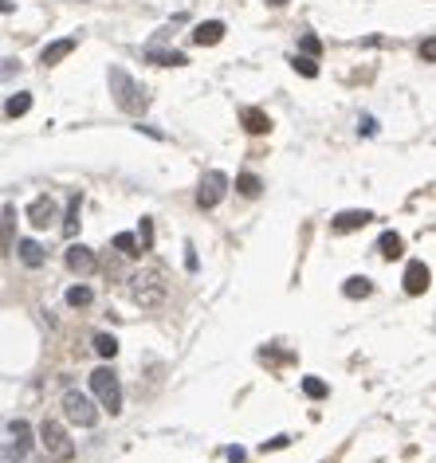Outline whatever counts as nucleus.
<instances>
[{
    "mask_svg": "<svg viewBox=\"0 0 436 463\" xmlns=\"http://www.w3.org/2000/svg\"><path fill=\"white\" fill-rule=\"evenodd\" d=\"M75 43H79L75 36H67V40H55V43H48V48L40 51V63H43V67H55L60 60H67L71 51H75Z\"/></svg>",
    "mask_w": 436,
    "mask_h": 463,
    "instance_id": "obj_12",
    "label": "nucleus"
},
{
    "mask_svg": "<svg viewBox=\"0 0 436 463\" xmlns=\"http://www.w3.org/2000/svg\"><path fill=\"white\" fill-rule=\"evenodd\" d=\"M79 208H83V197L79 193H71L67 197V216H63V236H75V232H79Z\"/></svg>",
    "mask_w": 436,
    "mask_h": 463,
    "instance_id": "obj_17",
    "label": "nucleus"
},
{
    "mask_svg": "<svg viewBox=\"0 0 436 463\" xmlns=\"http://www.w3.org/2000/svg\"><path fill=\"white\" fill-rule=\"evenodd\" d=\"M110 95H114V106L118 110H126V114H134V118H142L146 114V106H149V95H146V87H142L138 79H130L122 67H110Z\"/></svg>",
    "mask_w": 436,
    "mask_h": 463,
    "instance_id": "obj_2",
    "label": "nucleus"
},
{
    "mask_svg": "<svg viewBox=\"0 0 436 463\" xmlns=\"http://www.w3.org/2000/svg\"><path fill=\"white\" fill-rule=\"evenodd\" d=\"M275 448H287V436H275V440H264V452H275Z\"/></svg>",
    "mask_w": 436,
    "mask_h": 463,
    "instance_id": "obj_32",
    "label": "nucleus"
},
{
    "mask_svg": "<svg viewBox=\"0 0 436 463\" xmlns=\"http://www.w3.org/2000/svg\"><path fill=\"white\" fill-rule=\"evenodd\" d=\"M138 240H142V247H146V251L154 247V220H149V216H142V224H138Z\"/></svg>",
    "mask_w": 436,
    "mask_h": 463,
    "instance_id": "obj_28",
    "label": "nucleus"
},
{
    "mask_svg": "<svg viewBox=\"0 0 436 463\" xmlns=\"http://www.w3.org/2000/svg\"><path fill=\"white\" fill-rule=\"evenodd\" d=\"M369 220H374L369 208H346V212H338V216L330 220V228H334V232H357V228H366Z\"/></svg>",
    "mask_w": 436,
    "mask_h": 463,
    "instance_id": "obj_11",
    "label": "nucleus"
},
{
    "mask_svg": "<svg viewBox=\"0 0 436 463\" xmlns=\"http://www.w3.org/2000/svg\"><path fill=\"white\" fill-rule=\"evenodd\" d=\"M40 448L48 452V459H55V463H67V459H75V443H71V436L63 432V424H55V420H43L40 424Z\"/></svg>",
    "mask_w": 436,
    "mask_h": 463,
    "instance_id": "obj_4",
    "label": "nucleus"
},
{
    "mask_svg": "<svg viewBox=\"0 0 436 463\" xmlns=\"http://www.w3.org/2000/svg\"><path fill=\"white\" fill-rule=\"evenodd\" d=\"M303 393H307L311 401H322L330 389H327V381H322V377H303Z\"/></svg>",
    "mask_w": 436,
    "mask_h": 463,
    "instance_id": "obj_25",
    "label": "nucleus"
},
{
    "mask_svg": "<svg viewBox=\"0 0 436 463\" xmlns=\"http://www.w3.org/2000/svg\"><path fill=\"white\" fill-rule=\"evenodd\" d=\"M12 232H16V208L12 205H4V256H12Z\"/></svg>",
    "mask_w": 436,
    "mask_h": 463,
    "instance_id": "obj_23",
    "label": "nucleus"
},
{
    "mask_svg": "<svg viewBox=\"0 0 436 463\" xmlns=\"http://www.w3.org/2000/svg\"><path fill=\"white\" fill-rule=\"evenodd\" d=\"M357 134H366V138H369V134H377V122L369 118V114H366V118H357Z\"/></svg>",
    "mask_w": 436,
    "mask_h": 463,
    "instance_id": "obj_30",
    "label": "nucleus"
},
{
    "mask_svg": "<svg viewBox=\"0 0 436 463\" xmlns=\"http://www.w3.org/2000/svg\"><path fill=\"white\" fill-rule=\"evenodd\" d=\"M421 60H425V63H436V36L421 43Z\"/></svg>",
    "mask_w": 436,
    "mask_h": 463,
    "instance_id": "obj_29",
    "label": "nucleus"
},
{
    "mask_svg": "<svg viewBox=\"0 0 436 463\" xmlns=\"http://www.w3.org/2000/svg\"><path fill=\"white\" fill-rule=\"evenodd\" d=\"M236 188H240V197H259L264 181H259L256 173H240V177H236Z\"/></svg>",
    "mask_w": 436,
    "mask_h": 463,
    "instance_id": "obj_22",
    "label": "nucleus"
},
{
    "mask_svg": "<svg viewBox=\"0 0 436 463\" xmlns=\"http://www.w3.org/2000/svg\"><path fill=\"white\" fill-rule=\"evenodd\" d=\"M63 416H67L75 428H95V424H99L95 401H90L87 393H79V389H67V393H63Z\"/></svg>",
    "mask_w": 436,
    "mask_h": 463,
    "instance_id": "obj_5",
    "label": "nucleus"
},
{
    "mask_svg": "<svg viewBox=\"0 0 436 463\" xmlns=\"http://www.w3.org/2000/svg\"><path fill=\"white\" fill-rule=\"evenodd\" d=\"M16 256H20L24 267H43V247L36 244V240H20V244H16Z\"/></svg>",
    "mask_w": 436,
    "mask_h": 463,
    "instance_id": "obj_16",
    "label": "nucleus"
},
{
    "mask_svg": "<svg viewBox=\"0 0 436 463\" xmlns=\"http://www.w3.org/2000/svg\"><path fill=\"white\" fill-rule=\"evenodd\" d=\"M63 263H67V271H75V275H95V267H99V256L90 251L87 244H71L67 256H63Z\"/></svg>",
    "mask_w": 436,
    "mask_h": 463,
    "instance_id": "obj_8",
    "label": "nucleus"
},
{
    "mask_svg": "<svg viewBox=\"0 0 436 463\" xmlns=\"http://www.w3.org/2000/svg\"><path fill=\"white\" fill-rule=\"evenodd\" d=\"M229 463H248V452L244 448H229Z\"/></svg>",
    "mask_w": 436,
    "mask_h": 463,
    "instance_id": "obj_31",
    "label": "nucleus"
},
{
    "mask_svg": "<svg viewBox=\"0 0 436 463\" xmlns=\"http://www.w3.org/2000/svg\"><path fill=\"white\" fill-rule=\"evenodd\" d=\"M401 251H405V240L397 236V232H381V240H377V256L381 259H401Z\"/></svg>",
    "mask_w": 436,
    "mask_h": 463,
    "instance_id": "obj_14",
    "label": "nucleus"
},
{
    "mask_svg": "<svg viewBox=\"0 0 436 463\" xmlns=\"http://www.w3.org/2000/svg\"><path fill=\"white\" fill-rule=\"evenodd\" d=\"M28 110H32V95H24V90H20V95H12V99L4 102V114H8V118H24Z\"/></svg>",
    "mask_w": 436,
    "mask_h": 463,
    "instance_id": "obj_21",
    "label": "nucleus"
},
{
    "mask_svg": "<svg viewBox=\"0 0 436 463\" xmlns=\"http://www.w3.org/2000/svg\"><path fill=\"white\" fill-rule=\"evenodd\" d=\"M342 295L346 298H369L374 295V283H369L366 275H350L346 283H342Z\"/></svg>",
    "mask_w": 436,
    "mask_h": 463,
    "instance_id": "obj_18",
    "label": "nucleus"
},
{
    "mask_svg": "<svg viewBox=\"0 0 436 463\" xmlns=\"http://www.w3.org/2000/svg\"><path fill=\"white\" fill-rule=\"evenodd\" d=\"M90 286H83V283H75V286H67V306H90Z\"/></svg>",
    "mask_w": 436,
    "mask_h": 463,
    "instance_id": "obj_26",
    "label": "nucleus"
},
{
    "mask_svg": "<svg viewBox=\"0 0 436 463\" xmlns=\"http://www.w3.org/2000/svg\"><path fill=\"white\" fill-rule=\"evenodd\" d=\"M291 67H295L299 75H307V79H315V75H318V60H315V55H295Z\"/></svg>",
    "mask_w": 436,
    "mask_h": 463,
    "instance_id": "obj_27",
    "label": "nucleus"
},
{
    "mask_svg": "<svg viewBox=\"0 0 436 463\" xmlns=\"http://www.w3.org/2000/svg\"><path fill=\"white\" fill-rule=\"evenodd\" d=\"M240 122H244V130H248V134H268V130H271V118L264 114V110H256V106L244 110V114H240Z\"/></svg>",
    "mask_w": 436,
    "mask_h": 463,
    "instance_id": "obj_15",
    "label": "nucleus"
},
{
    "mask_svg": "<svg viewBox=\"0 0 436 463\" xmlns=\"http://www.w3.org/2000/svg\"><path fill=\"white\" fill-rule=\"evenodd\" d=\"M401 283H405V295H425L428 283H432V271H428L421 259H413V263L405 267V279H401Z\"/></svg>",
    "mask_w": 436,
    "mask_h": 463,
    "instance_id": "obj_10",
    "label": "nucleus"
},
{
    "mask_svg": "<svg viewBox=\"0 0 436 463\" xmlns=\"http://www.w3.org/2000/svg\"><path fill=\"white\" fill-rule=\"evenodd\" d=\"M90 393H95L99 408H107L110 416L122 413V385H118V373H114L110 365H99V369L90 373Z\"/></svg>",
    "mask_w": 436,
    "mask_h": 463,
    "instance_id": "obj_3",
    "label": "nucleus"
},
{
    "mask_svg": "<svg viewBox=\"0 0 436 463\" xmlns=\"http://www.w3.org/2000/svg\"><path fill=\"white\" fill-rule=\"evenodd\" d=\"M224 40V24L220 20H205L193 28V43H200V48H212V43Z\"/></svg>",
    "mask_w": 436,
    "mask_h": 463,
    "instance_id": "obj_13",
    "label": "nucleus"
},
{
    "mask_svg": "<svg viewBox=\"0 0 436 463\" xmlns=\"http://www.w3.org/2000/svg\"><path fill=\"white\" fill-rule=\"evenodd\" d=\"M224 193H229V177H224L220 169H208L205 177H200V185H197V205L200 208H217L220 200H224Z\"/></svg>",
    "mask_w": 436,
    "mask_h": 463,
    "instance_id": "obj_7",
    "label": "nucleus"
},
{
    "mask_svg": "<svg viewBox=\"0 0 436 463\" xmlns=\"http://www.w3.org/2000/svg\"><path fill=\"white\" fill-rule=\"evenodd\" d=\"M4 436H8V443H4V463H32L28 452H32V424L28 420H8V428H4Z\"/></svg>",
    "mask_w": 436,
    "mask_h": 463,
    "instance_id": "obj_6",
    "label": "nucleus"
},
{
    "mask_svg": "<svg viewBox=\"0 0 436 463\" xmlns=\"http://www.w3.org/2000/svg\"><path fill=\"white\" fill-rule=\"evenodd\" d=\"M185 267L189 271H197V251H193V244H185Z\"/></svg>",
    "mask_w": 436,
    "mask_h": 463,
    "instance_id": "obj_33",
    "label": "nucleus"
},
{
    "mask_svg": "<svg viewBox=\"0 0 436 463\" xmlns=\"http://www.w3.org/2000/svg\"><path fill=\"white\" fill-rule=\"evenodd\" d=\"M95 354H99V357H114V354H118V338H114V334H95Z\"/></svg>",
    "mask_w": 436,
    "mask_h": 463,
    "instance_id": "obj_24",
    "label": "nucleus"
},
{
    "mask_svg": "<svg viewBox=\"0 0 436 463\" xmlns=\"http://www.w3.org/2000/svg\"><path fill=\"white\" fill-rule=\"evenodd\" d=\"M303 51H307V55H318V40H315V36H303Z\"/></svg>",
    "mask_w": 436,
    "mask_h": 463,
    "instance_id": "obj_34",
    "label": "nucleus"
},
{
    "mask_svg": "<svg viewBox=\"0 0 436 463\" xmlns=\"http://www.w3.org/2000/svg\"><path fill=\"white\" fill-rule=\"evenodd\" d=\"M146 60L158 63V67H185V63H189L181 51H146Z\"/></svg>",
    "mask_w": 436,
    "mask_h": 463,
    "instance_id": "obj_20",
    "label": "nucleus"
},
{
    "mask_svg": "<svg viewBox=\"0 0 436 463\" xmlns=\"http://www.w3.org/2000/svg\"><path fill=\"white\" fill-rule=\"evenodd\" d=\"M126 283H130V298L138 306H146V310L161 306L169 295V283H165V271H161V267H138Z\"/></svg>",
    "mask_w": 436,
    "mask_h": 463,
    "instance_id": "obj_1",
    "label": "nucleus"
},
{
    "mask_svg": "<svg viewBox=\"0 0 436 463\" xmlns=\"http://www.w3.org/2000/svg\"><path fill=\"white\" fill-rule=\"evenodd\" d=\"M55 220H60V208H55V200H51L48 193H43V197H36L28 205V224L32 228H51Z\"/></svg>",
    "mask_w": 436,
    "mask_h": 463,
    "instance_id": "obj_9",
    "label": "nucleus"
},
{
    "mask_svg": "<svg viewBox=\"0 0 436 463\" xmlns=\"http://www.w3.org/2000/svg\"><path fill=\"white\" fill-rule=\"evenodd\" d=\"M114 247H118L122 256H130V259H138L146 247H142V240H138V232H118L114 236Z\"/></svg>",
    "mask_w": 436,
    "mask_h": 463,
    "instance_id": "obj_19",
    "label": "nucleus"
},
{
    "mask_svg": "<svg viewBox=\"0 0 436 463\" xmlns=\"http://www.w3.org/2000/svg\"><path fill=\"white\" fill-rule=\"evenodd\" d=\"M268 4H271V8H283V4H287V0H268Z\"/></svg>",
    "mask_w": 436,
    "mask_h": 463,
    "instance_id": "obj_35",
    "label": "nucleus"
}]
</instances>
